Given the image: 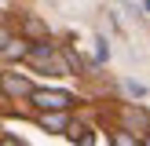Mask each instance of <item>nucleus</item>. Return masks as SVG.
I'll use <instances>...</instances> for the list:
<instances>
[{
    "label": "nucleus",
    "instance_id": "nucleus-2",
    "mask_svg": "<svg viewBox=\"0 0 150 146\" xmlns=\"http://www.w3.org/2000/svg\"><path fill=\"white\" fill-rule=\"evenodd\" d=\"M0 88H4L7 95H29V91H33L29 80H26V77H15V73H7V77L0 80Z\"/></svg>",
    "mask_w": 150,
    "mask_h": 146
},
{
    "label": "nucleus",
    "instance_id": "nucleus-11",
    "mask_svg": "<svg viewBox=\"0 0 150 146\" xmlns=\"http://www.w3.org/2000/svg\"><path fill=\"white\" fill-rule=\"evenodd\" d=\"M146 146H150V139H146Z\"/></svg>",
    "mask_w": 150,
    "mask_h": 146
},
{
    "label": "nucleus",
    "instance_id": "nucleus-6",
    "mask_svg": "<svg viewBox=\"0 0 150 146\" xmlns=\"http://www.w3.org/2000/svg\"><path fill=\"white\" fill-rule=\"evenodd\" d=\"M125 117H128L132 124H139V128H150V117L143 113V110H128V113H125Z\"/></svg>",
    "mask_w": 150,
    "mask_h": 146
},
{
    "label": "nucleus",
    "instance_id": "nucleus-9",
    "mask_svg": "<svg viewBox=\"0 0 150 146\" xmlns=\"http://www.w3.org/2000/svg\"><path fill=\"white\" fill-rule=\"evenodd\" d=\"M81 146H95V135H92V131H81Z\"/></svg>",
    "mask_w": 150,
    "mask_h": 146
},
{
    "label": "nucleus",
    "instance_id": "nucleus-5",
    "mask_svg": "<svg viewBox=\"0 0 150 146\" xmlns=\"http://www.w3.org/2000/svg\"><path fill=\"white\" fill-rule=\"evenodd\" d=\"M0 51H4L7 58H15V55H22L26 48H22V40H7V44H0Z\"/></svg>",
    "mask_w": 150,
    "mask_h": 146
},
{
    "label": "nucleus",
    "instance_id": "nucleus-8",
    "mask_svg": "<svg viewBox=\"0 0 150 146\" xmlns=\"http://www.w3.org/2000/svg\"><path fill=\"white\" fill-rule=\"evenodd\" d=\"M106 55H110V51H106V40H99V51H95V62H103Z\"/></svg>",
    "mask_w": 150,
    "mask_h": 146
},
{
    "label": "nucleus",
    "instance_id": "nucleus-3",
    "mask_svg": "<svg viewBox=\"0 0 150 146\" xmlns=\"http://www.w3.org/2000/svg\"><path fill=\"white\" fill-rule=\"evenodd\" d=\"M40 124H44V128H51V131H62V128H66V113H62V110H44Z\"/></svg>",
    "mask_w": 150,
    "mask_h": 146
},
{
    "label": "nucleus",
    "instance_id": "nucleus-4",
    "mask_svg": "<svg viewBox=\"0 0 150 146\" xmlns=\"http://www.w3.org/2000/svg\"><path fill=\"white\" fill-rule=\"evenodd\" d=\"M22 29H26L29 36H44V33H48V29H44V22H40V18H26V26H22Z\"/></svg>",
    "mask_w": 150,
    "mask_h": 146
},
{
    "label": "nucleus",
    "instance_id": "nucleus-1",
    "mask_svg": "<svg viewBox=\"0 0 150 146\" xmlns=\"http://www.w3.org/2000/svg\"><path fill=\"white\" fill-rule=\"evenodd\" d=\"M33 95V102L40 110H70L73 106V95L70 91H29Z\"/></svg>",
    "mask_w": 150,
    "mask_h": 146
},
{
    "label": "nucleus",
    "instance_id": "nucleus-10",
    "mask_svg": "<svg viewBox=\"0 0 150 146\" xmlns=\"http://www.w3.org/2000/svg\"><path fill=\"white\" fill-rule=\"evenodd\" d=\"M0 146H22V142H18V139H4Z\"/></svg>",
    "mask_w": 150,
    "mask_h": 146
},
{
    "label": "nucleus",
    "instance_id": "nucleus-7",
    "mask_svg": "<svg viewBox=\"0 0 150 146\" xmlns=\"http://www.w3.org/2000/svg\"><path fill=\"white\" fill-rule=\"evenodd\" d=\"M114 146H139V142L128 135V131H114Z\"/></svg>",
    "mask_w": 150,
    "mask_h": 146
}]
</instances>
